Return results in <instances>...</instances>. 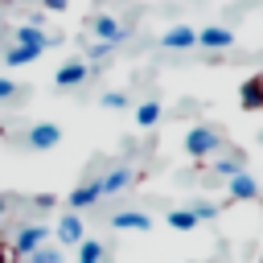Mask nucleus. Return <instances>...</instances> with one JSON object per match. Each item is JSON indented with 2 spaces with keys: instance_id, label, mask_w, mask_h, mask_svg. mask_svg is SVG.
I'll return each mask as SVG.
<instances>
[{
  "instance_id": "1",
  "label": "nucleus",
  "mask_w": 263,
  "mask_h": 263,
  "mask_svg": "<svg viewBox=\"0 0 263 263\" xmlns=\"http://www.w3.org/2000/svg\"><path fill=\"white\" fill-rule=\"evenodd\" d=\"M222 148V136H218V127H210V123H197V127H189L185 132V152L193 156V160H205V156H214Z\"/></svg>"
},
{
  "instance_id": "2",
  "label": "nucleus",
  "mask_w": 263,
  "mask_h": 263,
  "mask_svg": "<svg viewBox=\"0 0 263 263\" xmlns=\"http://www.w3.org/2000/svg\"><path fill=\"white\" fill-rule=\"evenodd\" d=\"M45 238H49V226H41V222H33V226H21L16 230V238H12V259H29L37 247H45Z\"/></svg>"
},
{
  "instance_id": "3",
  "label": "nucleus",
  "mask_w": 263,
  "mask_h": 263,
  "mask_svg": "<svg viewBox=\"0 0 263 263\" xmlns=\"http://www.w3.org/2000/svg\"><path fill=\"white\" fill-rule=\"evenodd\" d=\"M90 78V66H86V58H70V62H62L58 66V74H53V82L62 86V90H70V86H82Z\"/></svg>"
},
{
  "instance_id": "4",
  "label": "nucleus",
  "mask_w": 263,
  "mask_h": 263,
  "mask_svg": "<svg viewBox=\"0 0 263 263\" xmlns=\"http://www.w3.org/2000/svg\"><path fill=\"white\" fill-rule=\"evenodd\" d=\"M99 197H103V181L95 177V181H86V185H74V189L66 193V205H70L74 214H82V210H86V205H95Z\"/></svg>"
},
{
  "instance_id": "5",
  "label": "nucleus",
  "mask_w": 263,
  "mask_h": 263,
  "mask_svg": "<svg viewBox=\"0 0 263 263\" xmlns=\"http://www.w3.org/2000/svg\"><path fill=\"white\" fill-rule=\"evenodd\" d=\"M90 33H95L99 41H107V45H119V41L127 37V29H123L115 16H107V12H99V16L90 21Z\"/></svg>"
},
{
  "instance_id": "6",
  "label": "nucleus",
  "mask_w": 263,
  "mask_h": 263,
  "mask_svg": "<svg viewBox=\"0 0 263 263\" xmlns=\"http://www.w3.org/2000/svg\"><path fill=\"white\" fill-rule=\"evenodd\" d=\"M12 45H25V49H37V53H45L49 45H58V37H53V33H41L37 25H21Z\"/></svg>"
},
{
  "instance_id": "7",
  "label": "nucleus",
  "mask_w": 263,
  "mask_h": 263,
  "mask_svg": "<svg viewBox=\"0 0 263 263\" xmlns=\"http://www.w3.org/2000/svg\"><path fill=\"white\" fill-rule=\"evenodd\" d=\"M25 144H29V148H37V152H45V148L62 144V127H58V123H37V127H29Z\"/></svg>"
},
{
  "instance_id": "8",
  "label": "nucleus",
  "mask_w": 263,
  "mask_h": 263,
  "mask_svg": "<svg viewBox=\"0 0 263 263\" xmlns=\"http://www.w3.org/2000/svg\"><path fill=\"white\" fill-rule=\"evenodd\" d=\"M197 45H205V49H230L234 33L226 25H205V29H197Z\"/></svg>"
},
{
  "instance_id": "9",
  "label": "nucleus",
  "mask_w": 263,
  "mask_h": 263,
  "mask_svg": "<svg viewBox=\"0 0 263 263\" xmlns=\"http://www.w3.org/2000/svg\"><path fill=\"white\" fill-rule=\"evenodd\" d=\"M238 103H242V111H263V74H251L238 86Z\"/></svg>"
},
{
  "instance_id": "10",
  "label": "nucleus",
  "mask_w": 263,
  "mask_h": 263,
  "mask_svg": "<svg viewBox=\"0 0 263 263\" xmlns=\"http://www.w3.org/2000/svg\"><path fill=\"white\" fill-rule=\"evenodd\" d=\"M58 242H66V247H78V242H82V214H74V210L62 214V222H58Z\"/></svg>"
},
{
  "instance_id": "11",
  "label": "nucleus",
  "mask_w": 263,
  "mask_h": 263,
  "mask_svg": "<svg viewBox=\"0 0 263 263\" xmlns=\"http://www.w3.org/2000/svg\"><path fill=\"white\" fill-rule=\"evenodd\" d=\"M160 45H164V49H189V45H197V29H189V25H173V29L160 37Z\"/></svg>"
},
{
  "instance_id": "12",
  "label": "nucleus",
  "mask_w": 263,
  "mask_h": 263,
  "mask_svg": "<svg viewBox=\"0 0 263 263\" xmlns=\"http://www.w3.org/2000/svg\"><path fill=\"white\" fill-rule=\"evenodd\" d=\"M230 197H234V201H251V197H259V185H255V177H251L247 168L230 177Z\"/></svg>"
},
{
  "instance_id": "13",
  "label": "nucleus",
  "mask_w": 263,
  "mask_h": 263,
  "mask_svg": "<svg viewBox=\"0 0 263 263\" xmlns=\"http://www.w3.org/2000/svg\"><path fill=\"white\" fill-rule=\"evenodd\" d=\"M99 181H103V197H107V193H119V189L132 185V168H127V164H115V168H111L107 177H99Z\"/></svg>"
},
{
  "instance_id": "14",
  "label": "nucleus",
  "mask_w": 263,
  "mask_h": 263,
  "mask_svg": "<svg viewBox=\"0 0 263 263\" xmlns=\"http://www.w3.org/2000/svg\"><path fill=\"white\" fill-rule=\"evenodd\" d=\"M115 230H152V218L140 210H119L115 214Z\"/></svg>"
},
{
  "instance_id": "15",
  "label": "nucleus",
  "mask_w": 263,
  "mask_h": 263,
  "mask_svg": "<svg viewBox=\"0 0 263 263\" xmlns=\"http://www.w3.org/2000/svg\"><path fill=\"white\" fill-rule=\"evenodd\" d=\"M78 263H103V242L99 238H82L78 242Z\"/></svg>"
},
{
  "instance_id": "16",
  "label": "nucleus",
  "mask_w": 263,
  "mask_h": 263,
  "mask_svg": "<svg viewBox=\"0 0 263 263\" xmlns=\"http://www.w3.org/2000/svg\"><path fill=\"white\" fill-rule=\"evenodd\" d=\"M41 53L37 49H25V45H12L8 53H4V66H29V62H37Z\"/></svg>"
},
{
  "instance_id": "17",
  "label": "nucleus",
  "mask_w": 263,
  "mask_h": 263,
  "mask_svg": "<svg viewBox=\"0 0 263 263\" xmlns=\"http://www.w3.org/2000/svg\"><path fill=\"white\" fill-rule=\"evenodd\" d=\"M156 119H160V103H156V99H148V103L136 107V123H140V127H152Z\"/></svg>"
},
{
  "instance_id": "18",
  "label": "nucleus",
  "mask_w": 263,
  "mask_h": 263,
  "mask_svg": "<svg viewBox=\"0 0 263 263\" xmlns=\"http://www.w3.org/2000/svg\"><path fill=\"white\" fill-rule=\"evenodd\" d=\"M173 230H193L197 226V214L193 210H168V218H164Z\"/></svg>"
},
{
  "instance_id": "19",
  "label": "nucleus",
  "mask_w": 263,
  "mask_h": 263,
  "mask_svg": "<svg viewBox=\"0 0 263 263\" xmlns=\"http://www.w3.org/2000/svg\"><path fill=\"white\" fill-rule=\"evenodd\" d=\"M214 173L230 181L234 173H242V160H238V156H222V160H214Z\"/></svg>"
},
{
  "instance_id": "20",
  "label": "nucleus",
  "mask_w": 263,
  "mask_h": 263,
  "mask_svg": "<svg viewBox=\"0 0 263 263\" xmlns=\"http://www.w3.org/2000/svg\"><path fill=\"white\" fill-rule=\"evenodd\" d=\"M29 263H66V259H62L58 247H37V251L29 255Z\"/></svg>"
},
{
  "instance_id": "21",
  "label": "nucleus",
  "mask_w": 263,
  "mask_h": 263,
  "mask_svg": "<svg viewBox=\"0 0 263 263\" xmlns=\"http://www.w3.org/2000/svg\"><path fill=\"white\" fill-rule=\"evenodd\" d=\"M99 103H103L107 111H119V107H127V95H123V90H107Z\"/></svg>"
},
{
  "instance_id": "22",
  "label": "nucleus",
  "mask_w": 263,
  "mask_h": 263,
  "mask_svg": "<svg viewBox=\"0 0 263 263\" xmlns=\"http://www.w3.org/2000/svg\"><path fill=\"white\" fill-rule=\"evenodd\" d=\"M193 214H197V222H205V218H214V214H218V205H214V201H197V205H193Z\"/></svg>"
},
{
  "instance_id": "23",
  "label": "nucleus",
  "mask_w": 263,
  "mask_h": 263,
  "mask_svg": "<svg viewBox=\"0 0 263 263\" xmlns=\"http://www.w3.org/2000/svg\"><path fill=\"white\" fill-rule=\"evenodd\" d=\"M53 205H58L53 193H37V197H33V210H53Z\"/></svg>"
},
{
  "instance_id": "24",
  "label": "nucleus",
  "mask_w": 263,
  "mask_h": 263,
  "mask_svg": "<svg viewBox=\"0 0 263 263\" xmlns=\"http://www.w3.org/2000/svg\"><path fill=\"white\" fill-rule=\"evenodd\" d=\"M12 95H16V82L12 78H0V103H8Z\"/></svg>"
},
{
  "instance_id": "25",
  "label": "nucleus",
  "mask_w": 263,
  "mask_h": 263,
  "mask_svg": "<svg viewBox=\"0 0 263 263\" xmlns=\"http://www.w3.org/2000/svg\"><path fill=\"white\" fill-rule=\"evenodd\" d=\"M70 0H41V12H62Z\"/></svg>"
},
{
  "instance_id": "26",
  "label": "nucleus",
  "mask_w": 263,
  "mask_h": 263,
  "mask_svg": "<svg viewBox=\"0 0 263 263\" xmlns=\"http://www.w3.org/2000/svg\"><path fill=\"white\" fill-rule=\"evenodd\" d=\"M107 53H111V45H107V41H99V45H90V58H107Z\"/></svg>"
},
{
  "instance_id": "27",
  "label": "nucleus",
  "mask_w": 263,
  "mask_h": 263,
  "mask_svg": "<svg viewBox=\"0 0 263 263\" xmlns=\"http://www.w3.org/2000/svg\"><path fill=\"white\" fill-rule=\"evenodd\" d=\"M8 255H12V251H8V247H0V263H12Z\"/></svg>"
},
{
  "instance_id": "28",
  "label": "nucleus",
  "mask_w": 263,
  "mask_h": 263,
  "mask_svg": "<svg viewBox=\"0 0 263 263\" xmlns=\"http://www.w3.org/2000/svg\"><path fill=\"white\" fill-rule=\"evenodd\" d=\"M4 210H8V193H0V214H4Z\"/></svg>"
},
{
  "instance_id": "29",
  "label": "nucleus",
  "mask_w": 263,
  "mask_h": 263,
  "mask_svg": "<svg viewBox=\"0 0 263 263\" xmlns=\"http://www.w3.org/2000/svg\"><path fill=\"white\" fill-rule=\"evenodd\" d=\"M4 4H21V0H4Z\"/></svg>"
}]
</instances>
